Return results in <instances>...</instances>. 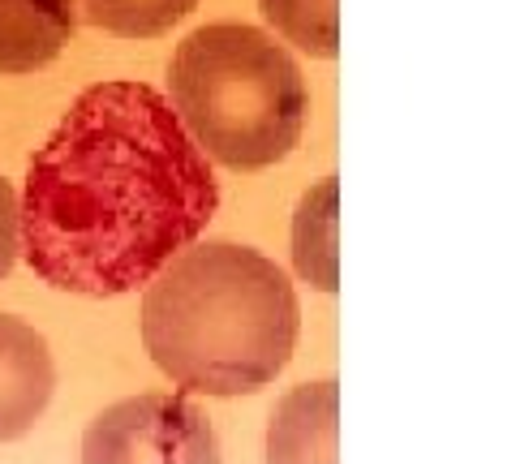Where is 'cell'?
<instances>
[{"label": "cell", "mask_w": 516, "mask_h": 464, "mask_svg": "<svg viewBox=\"0 0 516 464\" xmlns=\"http://www.w3.org/2000/svg\"><path fill=\"white\" fill-rule=\"evenodd\" d=\"M198 0H82L86 18L104 26L108 35L125 39H155L190 18Z\"/></svg>", "instance_id": "obj_10"}, {"label": "cell", "mask_w": 516, "mask_h": 464, "mask_svg": "<svg viewBox=\"0 0 516 464\" xmlns=\"http://www.w3.org/2000/svg\"><path fill=\"white\" fill-rule=\"evenodd\" d=\"M78 0H0V74H31L74 39Z\"/></svg>", "instance_id": "obj_7"}, {"label": "cell", "mask_w": 516, "mask_h": 464, "mask_svg": "<svg viewBox=\"0 0 516 464\" xmlns=\"http://www.w3.org/2000/svg\"><path fill=\"white\" fill-rule=\"evenodd\" d=\"M293 267L319 293H336V177L301 198L293 220Z\"/></svg>", "instance_id": "obj_8"}, {"label": "cell", "mask_w": 516, "mask_h": 464, "mask_svg": "<svg viewBox=\"0 0 516 464\" xmlns=\"http://www.w3.org/2000/svg\"><path fill=\"white\" fill-rule=\"evenodd\" d=\"M82 464H220V439L185 396H134L86 426Z\"/></svg>", "instance_id": "obj_4"}, {"label": "cell", "mask_w": 516, "mask_h": 464, "mask_svg": "<svg viewBox=\"0 0 516 464\" xmlns=\"http://www.w3.org/2000/svg\"><path fill=\"white\" fill-rule=\"evenodd\" d=\"M297 327L289 275L233 241L181 250L142 297V344L185 396L267 387L289 366Z\"/></svg>", "instance_id": "obj_2"}, {"label": "cell", "mask_w": 516, "mask_h": 464, "mask_svg": "<svg viewBox=\"0 0 516 464\" xmlns=\"http://www.w3.org/2000/svg\"><path fill=\"white\" fill-rule=\"evenodd\" d=\"M18 250H22V198L0 177V280L18 263Z\"/></svg>", "instance_id": "obj_11"}, {"label": "cell", "mask_w": 516, "mask_h": 464, "mask_svg": "<svg viewBox=\"0 0 516 464\" xmlns=\"http://www.w3.org/2000/svg\"><path fill=\"white\" fill-rule=\"evenodd\" d=\"M185 129L224 168L254 172L284 159L306 129L310 91L284 43L246 22H207L168 65Z\"/></svg>", "instance_id": "obj_3"}, {"label": "cell", "mask_w": 516, "mask_h": 464, "mask_svg": "<svg viewBox=\"0 0 516 464\" xmlns=\"http://www.w3.org/2000/svg\"><path fill=\"white\" fill-rule=\"evenodd\" d=\"M263 18L280 39L297 43L310 56H336L340 48V13L336 0H258Z\"/></svg>", "instance_id": "obj_9"}, {"label": "cell", "mask_w": 516, "mask_h": 464, "mask_svg": "<svg viewBox=\"0 0 516 464\" xmlns=\"http://www.w3.org/2000/svg\"><path fill=\"white\" fill-rule=\"evenodd\" d=\"M336 417H340L336 383L293 387L271 413L267 464H340Z\"/></svg>", "instance_id": "obj_6"}, {"label": "cell", "mask_w": 516, "mask_h": 464, "mask_svg": "<svg viewBox=\"0 0 516 464\" xmlns=\"http://www.w3.org/2000/svg\"><path fill=\"white\" fill-rule=\"evenodd\" d=\"M220 207L207 151L147 82H95L35 151L22 254L43 284L121 297L151 284Z\"/></svg>", "instance_id": "obj_1"}, {"label": "cell", "mask_w": 516, "mask_h": 464, "mask_svg": "<svg viewBox=\"0 0 516 464\" xmlns=\"http://www.w3.org/2000/svg\"><path fill=\"white\" fill-rule=\"evenodd\" d=\"M56 366L31 323L0 314V443L31 430L52 400Z\"/></svg>", "instance_id": "obj_5"}]
</instances>
